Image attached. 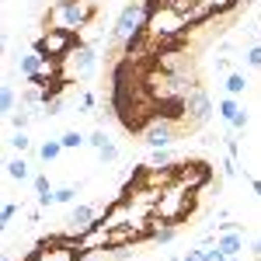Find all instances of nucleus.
Wrapping results in <instances>:
<instances>
[{
  "label": "nucleus",
  "instance_id": "obj_32",
  "mask_svg": "<svg viewBox=\"0 0 261 261\" xmlns=\"http://www.w3.org/2000/svg\"><path fill=\"white\" fill-rule=\"evenodd\" d=\"M216 70H220V73H230V63H226V56H216Z\"/></svg>",
  "mask_w": 261,
  "mask_h": 261
},
{
  "label": "nucleus",
  "instance_id": "obj_8",
  "mask_svg": "<svg viewBox=\"0 0 261 261\" xmlns=\"http://www.w3.org/2000/svg\"><path fill=\"white\" fill-rule=\"evenodd\" d=\"M63 63H70V70H66V77H70V81H87V77L98 70V56H94V49H91V45H81L77 53H70Z\"/></svg>",
  "mask_w": 261,
  "mask_h": 261
},
{
  "label": "nucleus",
  "instance_id": "obj_11",
  "mask_svg": "<svg viewBox=\"0 0 261 261\" xmlns=\"http://www.w3.org/2000/svg\"><path fill=\"white\" fill-rule=\"evenodd\" d=\"M18 70H21V77H24V81H35L42 70H45V56L32 49V53H24V56L18 60Z\"/></svg>",
  "mask_w": 261,
  "mask_h": 261
},
{
  "label": "nucleus",
  "instance_id": "obj_20",
  "mask_svg": "<svg viewBox=\"0 0 261 261\" xmlns=\"http://www.w3.org/2000/svg\"><path fill=\"white\" fill-rule=\"evenodd\" d=\"M213 11H216V18H223V14H230V11H237L241 7V0H205Z\"/></svg>",
  "mask_w": 261,
  "mask_h": 261
},
{
  "label": "nucleus",
  "instance_id": "obj_28",
  "mask_svg": "<svg viewBox=\"0 0 261 261\" xmlns=\"http://www.w3.org/2000/svg\"><path fill=\"white\" fill-rule=\"evenodd\" d=\"M14 216H18V205H14V202H7V205H4V213H0V220H4V226H7V223L14 220Z\"/></svg>",
  "mask_w": 261,
  "mask_h": 261
},
{
  "label": "nucleus",
  "instance_id": "obj_12",
  "mask_svg": "<svg viewBox=\"0 0 261 261\" xmlns=\"http://www.w3.org/2000/svg\"><path fill=\"white\" fill-rule=\"evenodd\" d=\"M213 18H216V11H213V7H209L205 0H199V4H195V7L188 11V24H192V28H202L205 21H213Z\"/></svg>",
  "mask_w": 261,
  "mask_h": 261
},
{
  "label": "nucleus",
  "instance_id": "obj_35",
  "mask_svg": "<svg viewBox=\"0 0 261 261\" xmlns=\"http://www.w3.org/2000/svg\"><path fill=\"white\" fill-rule=\"evenodd\" d=\"M241 4H254V0H241Z\"/></svg>",
  "mask_w": 261,
  "mask_h": 261
},
{
  "label": "nucleus",
  "instance_id": "obj_15",
  "mask_svg": "<svg viewBox=\"0 0 261 261\" xmlns=\"http://www.w3.org/2000/svg\"><path fill=\"white\" fill-rule=\"evenodd\" d=\"M60 153H63V143H60V140H45V143L39 146V157H42L45 164L60 161Z\"/></svg>",
  "mask_w": 261,
  "mask_h": 261
},
{
  "label": "nucleus",
  "instance_id": "obj_19",
  "mask_svg": "<svg viewBox=\"0 0 261 261\" xmlns=\"http://www.w3.org/2000/svg\"><path fill=\"white\" fill-rule=\"evenodd\" d=\"M60 143H63V150H81V146H84L87 140H84L77 129H66V133L60 136Z\"/></svg>",
  "mask_w": 261,
  "mask_h": 261
},
{
  "label": "nucleus",
  "instance_id": "obj_10",
  "mask_svg": "<svg viewBox=\"0 0 261 261\" xmlns=\"http://www.w3.org/2000/svg\"><path fill=\"white\" fill-rule=\"evenodd\" d=\"M216 247H220L226 258H241V254H244V230L220 233V237H216Z\"/></svg>",
  "mask_w": 261,
  "mask_h": 261
},
{
  "label": "nucleus",
  "instance_id": "obj_22",
  "mask_svg": "<svg viewBox=\"0 0 261 261\" xmlns=\"http://www.w3.org/2000/svg\"><path fill=\"white\" fill-rule=\"evenodd\" d=\"M32 115H35V112H28V108L21 105L18 112L11 115V125H14V129H28V122H32Z\"/></svg>",
  "mask_w": 261,
  "mask_h": 261
},
{
  "label": "nucleus",
  "instance_id": "obj_16",
  "mask_svg": "<svg viewBox=\"0 0 261 261\" xmlns=\"http://www.w3.org/2000/svg\"><path fill=\"white\" fill-rule=\"evenodd\" d=\"M244 87H247V81H244V73H226V94H233V98H241L244 94Z\"/></svg>",
  "mask_w": 261,
  "mask_h": 261
},
{
  "label": "nucleus",
  "instance_id": "obj_1",
  "mask_svg": "<svg viewBox=\"0 0 261 261\" xmlns=\"http://www.w3.org/2000/svg\"><path fill=\"white\" fill-rule=\"evenodd\" d=\"M195 209H199V195H195L192 188H185V185L174 178V181H167V185L161 188V199H157L153 216H157L164 226H181L185 220L195 216Z\"/></svg>",
  "mask_w": 261,
  "mask_h": 261
},
{
  "label": "nucleus",
  "instance_id": "obj_23",
  "mask_svg": "<svg viewBox=\"0 0 261 261\" xmlns=\"http://www.w3.org/2000/svg\"><path fill=\"white\" fill-rule=\"evenodd\" d=\"M7 143H11V146H14L18 153H24V150L32 146V140H28V133H24V129H14V136H11Z\"/></svg>",
  "mask_w": 261,
  "mask_h": 261
},
{
  "label": "nucleus",
  "instance_id": "obj_21",
  "mask_svg": "<svg viewBox=\"0 0 261 261\" xmlns=\"http://www.w3.org/2000/svg\"><path fill=\"white\" fill-rule=\"evenodd\" d=\"M150 164H153V167H171V164H174V153H171L167 146H164V150H153V153H150Z\"/></svg>",
  "mask_w": 261,
  "mask_h": 261
},
{
  "label": "nucleus",
  "instance_id": "obj_31",
  "mask_svg": "<svg viewBox=\"0 0 261 261\" xmlns=\"http://www.w3.org/2000/svg\"><path fill=\"white\" fill-rule=\"evenodd\" d=\"M77 108H81V112H91V108H94V94L87 91V94L81 98V105H77Z\"/></svg>",
  "mask_w": 261,
  "mask_h": 261
},
{
  "label": "nucleus",
  "instance_id": "obj_29",
  "mask_svg": "<svg viewBox=\"0 0 261 261\" xmlns=\"http://www.w3.org/2000/svg\"><path fill=\"white\" fill-rule=\"evenodd\" d=\"M247 63H251V66H261V42L247 49Z\"/></svg>",
  "mask_w": 261,
  "mask_h": 261
},
{
  "label": "nucleus",
  "instance_id": "obj_6",
  "mask_svg": "<svg viewBox=\"0 0 261 261\" xmlns=\"http://www.w3.org/2000/svg\"><path fill=\"white\" fill-rule=\"evenodd\" d=\"M209 115H213V101L205 94V87L199 84V87L185 98V125H205Z\"/></svg>",
  "mask_w": 261,
  "mask_h": 261
},
{
  "label": "nucleus",
  "instance_id": "obj_7",
  "mask_svg": "<svg viewBox=\"0 0 261 261\" xmlns=\"http://www.w3.org/2000/svg\"><path fill=\"white\" fill-rule=\"evenodd\" d=\"M143 143L150 146V150H164V146H171L174 136H178V122H167V119H153L146 129L140 133Z\"/></svg>",
  "mask_w": 261,
  "mask_h": 261
},
{
  "label": "nucleus",
  "instance_id": "obj_27",
  "mask_svg": "<svg viewBox=\"0 0 261 261\" xmlns=\"http://www.w3.org/2000/svg\"><path fill=\"white\" fill-rule=\"evenodd\" d=\"M181 261H209V247L202 244V247H195V251H188Z\"/></svg>",
  "mask_w": 261,
  "mask_h": 261
},
{
  "label": "nucleus",
  "instance_id": "obj_33",
  "mask_svg": "<svg viewBox=\"0 0 261 261\" xmlns=\"http://www.w3.org/2000/svg\"><path fill=\"white\" fill-rule=\"evenodd\" d=\"M251 188H254V192L261 195V178H251Z\"/></svg>",
  "mask_w": 261,
  "mask_h": 261
},
{
  "label": "nucleus",
  "instance_id": "obj_3",
  "mask_svg": "<svg viewBox=\"0 0 261 261\" xmlns=\"http://www.w3.org/2000/svg\"><path fill=\"white\" fill-rule=\"evenodd\" d=\"M84 42H81V32H73V28H42V35L35 39V53H42L45 60H56L63 63L70 53H77Z\"/></svg>",
  "mask_w": 261,
  "mask_h": 261
},
{
  "label": "nucleus",
  "instance_id": "obj_5",
  "mask_svg": "<svg viewBox=\"0 0 261 261\" xmlns=\"http://www.w3.org/2000/svg\"><path fill=\"white\" fill-rule=\"evenodd\" d=\"M174 178L185 185V188H192L195 195H199L205 185H213V164L209 161H174Z\"/></svg>",
  "mask_w": 261,
  "mask_h": 261
},
{
  "label": "nucleus",
  "instance_id": "obj_18",
  "mask_svg": "<svg viewBox=\"0 0 261 261\" xmlns=\"http://www.w3.org/2000/svg\"><path fill=\"white\" fill-rule=\"evenodd\" d=\"M237 112H241V105H237V98H233V94H226V98L220 101V115H223L226 122H233V119H237Z\"/></svg>",
  "mask_w": 261,
  "mask_h": 261
},
{
  "label": "nucleus",
  "instance_id": "obj_9",
  "mask_svg": "<svg viewBox=\"0 0 261 261\" xmlns=\"http://www.w3.org/2000/svg\"><path fill=\"white\" fill-rule=\"evenodd\" d=\"M94 220H98L94 205H87V202H73V213H70V233H77V237H81V233H84V230H87Z\"/></svg>",
  "mask_w": 261,
  "mask_h": 261
},
{
  "label": "nucleus",
  "instance_id": "obj_34",
  "mask_svg": "<svg viewBox=\"0 0 261 261\" xmlns=\"http://www.w3.org/2000/svg\"><path fill=\"white\" fill-rule=\"evenodd\" d=\"M251 251H254V254L261 258V241H254V247H251Z\"/></svg>",
  "mask_w": 261,
  "mask_h": 261
},
{
  "label": "nucleus",
  "instance_id": "obj_25",
  "mask_svg": "<svg viewBox=\"0 0 261 261\" xmlns=\"http://www.w3.org/2000/svg\"><path fill=\"white\" fill-rule=\"evenodd\" d=\"M98 157H101V164H115V161H119V146H115V143L101 146V150H98Z\"/></svg>",
  "mask_w": 261,
  "mask_h": 261
},
{
  "label": "nucleus",
  "instance_id": "obj_14",
  "mask_svg": "<svg viewBox=\"0 0 261 261\" xmlns=\"http://www.w3.org/2000/svg\"><path fill=\"white\" fill-rule=\"evenodd\" d=\"M32 185H35V192H39V205H42V209L56 202V192L49 188V178H45V174H35V178H32Z\"/></svg>",
  "mask_w": 261,
  "mask_h": 261
},
{
  "label": "nucleus",
  "instance_id": "obj_36",
  "mask_svg": "<svg viewBox=\"0 0 261 261\" xmlns=\"http://www.w3.org/2000/svg\"><path fill=\"white\" fill-rule=\"evenodd\" d=\"M230 261H241V258H230Z\"/></svg>",
  "mask_w": 261,
  "mask_h": 261
},
{
  "label": "nucleus",
  "instance_id": "obj_17",
  "mask_svg": "<svg viewBox=\"0 0 261 261\" xmlns=\"http://www.w3.org/2000/svg\"><path fill=\"white\" fill-rule=\"evenodd\" d=\"M14 105H18V98H14V84H4V91H0V108H4L7 115H14V112H18Z\"/></svg>",
  "mask_w": 261,
  "mask_h": 261
},
{
  "label": "nucleus",
  "instance_id": "obj_13",
  "mask_svg": "<svg viewBox=\"0 0 261 261\" xmlns=\"http://www.w3.org/2000/svg\"><path fill=\"white\" fill-rule=\"evenodd\" d=\"M7 178H14V181H28L32 178V164L24 161V153L14 157V161H7Z\"/></svg>",
  "mask_w": 261,
  "mask_h": 261
},
{
  "label": "nucleus",
  "instance_id": "obj_24",
  "mask_svg": "<svg viewBox=\"0 0 261 261\" xmlns=\"http://www.w3.org/2000/svg\"><path fill=\"white\" fill-rule=\"evenodd\" d=\"M56 202H63V205H73V202H77V188H73V185H63V188H56Z\"/></svg>",
  "mask_w": 261,
  "mask_h": 261
},
{
  "label": "nucleus",
  "instance_id": "obj_4",
  "mask_svg": "<svg viewBox=\"0 0 261 261\" xmlns=\"http://www.w3.org/2000/svg\"><path fill=\"white\" fill-rule=\"evenodd\" d=\"M146 18H150V14H146V4H143V0H129V4L119 11V18H115L112 42H115V45H125L133 35L146 32Z\"/></svg>",
  "mask_w": 261,
  "mask_h": 261
},
{
  "label": "nucleus",
  "instance_id": "obj_2",
  "mask_svg": "<svg viewBox=\"0 0 261 261\" xmlns=\"http://www.w3.org/2000/svg\"><path fill=\"white\" fill-rule=\"evenodd\" d=\"M98 7H101V0H56L45 11L42 24L45 28H73V32H81L98 18Z\"/></svg>",
  "mask_w": 261,
  "mask_h": 261
},
{
  "label": "nucleus",
  "instance_id": "obj_30",
  "mask_svg": "<svg viewBox=\"0 0 261 261\" xmlns=\"http://www.w3.org/2000/svg\"><path fill=\"white\" fill-rule=\"evenodd\" d=\"M230 129H247V108H241V112H237V119L230 122Z\"/></svg>",
  "mask_w": 261,
  "mask_h": 261
},
{
  "label": "nucleus",
  "instance_id": "obj_26",
  "mask_svg": "<svg viewBox=\"0 0 261 261\" xmlns=\"http://www.w3.org/2000/svg\"><path fill=\"white\" fill-rule=\"evenodd\" d=\"M87 143H91V146H94V150H101V146H108V136H105V129H94V133H91V136H87Z\"/></svg>",
  "mask_w": 261,
  "mask_h": 261
}]
</instances>
